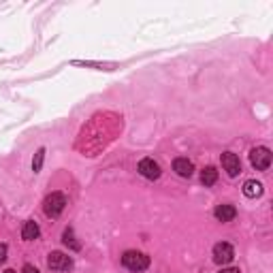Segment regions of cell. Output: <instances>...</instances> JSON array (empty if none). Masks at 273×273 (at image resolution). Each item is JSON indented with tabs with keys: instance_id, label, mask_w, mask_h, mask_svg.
<instances>
[{
	"instance_id": "cell-1",
	"label": "cell",
	"mask_w": 273,
	"mask_h": 273,
	"mask_svg": "<svg viewBox=\"0 0 273 273\" xmlns=\"http://www.w3.org/2000/svg\"><path fill=\"white\" fill-rule=\"evenodd\" d=\"M122 265L126 269H130L134 273H141L150 267V256L148 254H143V252H136V250H128V252H124V256H122Z\"/></svg>"
},
{
	"instance_id": "cell-2",
	"label": "cell",
	"mask_w": 273,
	"mask_h": 273,
	"mask_svg": "<svg viewBox=\"0 0 273 273\" xmlns=\"http://www.w3.org/2000/svg\"><path fill=\"white\" fill-rule=\"evenodd\" d=\"M66 207V196L62 192H51L43 203V212L47 218H58Z\"/></svg>"
},
{
	"instance_id": "cell-3",
	"label": "cell",
	"mask_w": 273,
	"mask_h": 273,
	"mask_svg": "<svg viewBox=\"0 0 273 273\" xmlns=\"http://www.w3.org/2000/svg\"><path fill=\"white\" fill-rule=\"evenodd\" d=\"M250 162L256 171H267L271 167V150L269 148H254L250 152Z\"/></svg>"
},
{
	"instance_id": "cell-4",
	"label": "cell",
	"mask_w": 273,
	"mask_h": 273,
	"mask_svg": "<svg viewBox=\"0 0 273 273\" xmlns=\"http://www.w3.org/2000/svg\"><path fill=\"white\" fill-rule=\"evenodd\" d=\"M235 258V250L231 243L226 241H220L214 245V260L218 262V265H226V262H231Z\"/></svg>"
},
{
	"instance_id": "cell-5",
	"label": "cell",
	"mask_w": 273,
	"mask_h": 273,
	"mask_svg": "<svg viewBox=\"0 0 273 273\" xmlns=\"http://www.w3.org/2000/svg\"><path fill=\"white\" fill-rule=\"evenodd\" d=\"M47 267L53 271H69L73 267V260H71V256H66L62 252H51L47 256Z\"/></svg>"
},
{
	"instance_id": "cell-6",
	"label": "cell",
	"mask_w": 273,
	"mask_h": 273,
	"mask_svg": "<svg viewBox=\"0 0 273 273\" xmlns=\"http://www.w3.org/2000/svg\"><path fill=\"white\" fill-rule=\"evenodd\" d=\"M220 160H222L224 171L229 173L231 177H237L239 173H241V162H239V156H237V154H233V152H224Z\"/></svg>"
},
{
	"instance_id": "cell-7",
	"label": "cell",
	"mask_w": 273,
	"mask_h": 273,
	"mask_svg": "<svg viewBox=\"0 0 273 273\" xmlns=\"http://www.w3.org/2000/svg\"><path fill=\"white\" fill-rule=\"evenodd\" d=\"M136 169H139L141 175L148 177V179H158L160 177V165L154 158H143Z\"/></svg>"
},
{
	"instance_id": "cell-8",
	"label": "cell",
	"mask_w": 273,
	"mask_h": 273,
	"mask_svg": "<svg viewBox=\"0 0 273 273\" xmlns=\"http://www.w3.org/2000/svg\"><path fill=\"white\" fill-rule=\"evenodd\" d=\"M173 171H175L179 177H192L194 165L188 158H175L173 160Z\"/></svg>"
},
{
	"instance_id": "cell-9",
	"label": "cell",
	"mask_w": 273,
	"mask_h": 273,
	"mask_svg": "<svg viewBox=\"0 0 273 273\" xmlns=\"http://www.w3.org/2000/svg\"><path fill=\"white\" fill-rule=\"evenodd\" d=\"M214 216L218 222H231V220H235V216H237V209L233 205H218Z\"/></svg>"
},
{
	"instance_id": "cell-10",
	"label": "cell",
	"mask_w": 273,
	"mask_h": 273,
	"mask_svg": "<svg viewBox=\"0 0 273 273\" xmlns=\"http://www.w3.org/2000/svg\"><path fill=\"white\" fill-rule=\"evenodd\" d=\"M39 235H41V229H39V224L28 220L24 226H22V239L24 241H34V239H39Z\"/></svg>"
},
{
	"instance_id": "cell-11",
	"label": "cell",
	"mask_w": 273,
	"mask_h": 273,
	"mask_svg": "<svg viewBox=\"0 0 273 273\" xmlns=\"http://www.w3.org/2000/svg\"><path fill=\"white\" fill-rule=\"evenodd\" d=\"M243 194L248 196V198L260 196V194H262V184H260V181H256V179H248V181L243 184Z\"/></svg>"
},
{
	"instance_id": "cell-12",
	"label": "cell",
	"mask_w": 273,
	"mask_h": 273,
	"mask_svg": "<svg viewBox=\"0 0 273 273\" xmlns=\"http://www.w3.org/2000/svg\"><path fill=\"white\" fill-rule=\"evenodd\" d=\"M201 181L205 186H214L216 181H218V171H216V167H205L203 171H201Z\"/></svg>"
},
{
	"instance_id": "cell-13",
	"label": "cell",
	"mask_w": 273,
	"mask_h": 273,
	"mask_svg": "<svg viewBox=\"0 0 273 273\" xmlns=\"http://www.w3.org/2000/svg\"><path fill=\"white\" fill-rule=\"evenodd\" d=\"M62 241H64V245H69V248H71L73 252L81 250V243H79V241H75V235H73V229H66V231H64V235H62Z\"/></svg>"
},
{
	"instance_id": "cell-14",
	"label": "cell",
	"mask_w": 273,
	"mask_h": 273,
	"mask_svg": "<svg viewBox=\"0 0 273 273\" xmlns=\"http://www.w3.org/2000/svg\"><path fill=\"white\" fill-rule=\"evenodd\" d=\"M43 160H45V150L41 148L39 152H36L34 160H32V171H34V173H39V171L43 169Z\"/></svg>"
},
{
	"instance_id": "cell-15",
	"label": "cell",
	"mask_w": 273,
	"mask_h": 273,
	"mask_svg": "<svg viewBox=\"0 0 273 273\" xmlns=\"http://www.w3.org/2000/svg\"><path fill=\"white\" fill-rule=\"evenodd\" d=\"M7 252H9L7 243H0V262H5V260H7Z\"/></svg>"
},
{
	"instance_id": "cell-16",
	"label": "cell",
	"mask_w": 273,
	"mask_h": 273,
	"mask_svg": "<svg viewBox=\"0 0 273 273\" xmlns=\"http://www.w3.org/2000/svg\"><path fill=\"white\" fill-rule=\"evenodd\" d=\"M22 273H41V271H39V269H36L34 265H24Z\"/></svg>"
},
{
	"instance_id": "cell-17",
	"label": "cell",
	"mask_w": 273,
	"mask_h": 273,
	"mask_svg": "<svg viewBox=\"0 0 273 273\" xmlns=\"http://www.w3.org/2000/svg\"><path fill=\"white\" fill-rule=\"evenodd\" d=\"M220 273H239V269L237 267H229V269H222Z\"/></svg>"
},
{
	"instance_id": "cell-18",
	"label": "cell",
	"mask_w": 273,
	"mask_h": 273,
	"mask_svg": "<svg viewBox=\"0 0 273 273\" xmlns=\"http://www.w3.org/2000/svg\"><path fill=\"white\" fill-rule=\"evenodd\" d=\"M5 273H17V271H13V269H7V271H5Z\"/></svg>"
}]
</instances>
